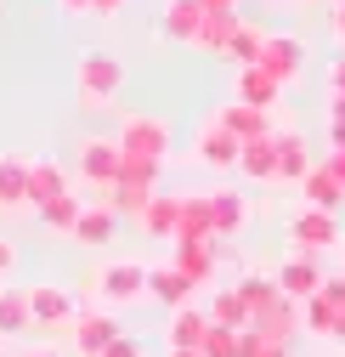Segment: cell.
<instances>
[{
    "label": "cell",
    "mask_w": 345,
    "mask_h": 357,
    "mask_svg": "<svg viewBox=\"0 0 345 357\" xmlns=\"http://www.w3.org/2000/svg\"><path fill=\"white\" fill-rule=\"evenodd\" d=\"M328 97H345V52L328 63Z\"/></svg>",
    "instance_id": "cell-38"
},
{
    "label": "cell",
    "mask_w": 345,
    "mask_h": 357,
    "mask_svg": "<svg viewBox=\"0 0 345 357\" xmlns=\"http://www.w3.org/2000/svg\"><path fill=\"white\" fill-rule=\"evenodd\" d=\"M328 6H345V0H328Z\"/></svg>",
    "instance_id": "cell-51"
},
{
    "label": "cell",
    "mask_w": 345,
    "mask_h": 357,
    "mask_svg": "<svg viewBox=\"0 0 345 357\" xmlns=\"http://www.w3.org/2000/svg\"><path fill=\"white\" fill-rule=\"evenodd\" d=\"M317 295H323L334 312H345V278H323V289H317Z\"/></svg>",
    "instance_id": "cell-37"
},
{
    "label": "cell",
    "mask_w": 345,
    "mask_h": 357,
    "mask_svg": "<svg viewBox=\"0 0 345 357\" xmlns=\"http://www.w3.org/2000/svg\"><path fill=\"white\" fill-rule=\"evenodd\" d=\"M102 357H147V346H142L136 335H119L113 346H102Z\"/></svg>",
    "instance_id": "cell-36"
},
{
    "label": "cell",
    "mask_w": 345,
    "mask_h": 357,
    "mask_svg": "<svg viewBox=\"0 0 345 357\" xmlns=\"http://www.w3.org/2000/svg\"><path fill=\"white\" fill-rule=\"evenodd\" d=\"M255 68L272 74L278 85H294L300 74H306V46H300L294 34H266V40H261V57H255Z\"/></svg>",
    "instance_id": "cell-7"
},
{
    "label": "cell",
    "mask_w": 345,
    "mask_h": 357,
    "mask_svg": "<svg viewBox=\"0 0 345 357\" xmlns=\"http://www.w3.org/2000/svg\"><path fill=\"white\" fill-rule=\"evenodd\" d=\"M23 301H29V324H40V329H68L79 312V301L63 284H34V289H23Z\"/></svg>",
    "instance_id": "cell-8"
},
{
    "label": "cell",
    "mask_w": 345,
    "mask_h": 357,
    "mask_svg": "<svg viewBox=\"0 0 345 357\" xmlns=\"http://www.w3.org/2000/svg\"><path fill=\"white\" fill-rule=\"evenodd\" d=\"M176 221H182V193H153L136 215V227L147 238H176Z\"/></svg>",
    "instance_id": "cell-18"
},
{
    "label": "cell",
    "mask_w": 345,
    "mask_h": 357,
    "mask_svg": "<svg viewBox=\"0 0 345 357\" xmlns=\"http://www.w3.org/2000/svg\"><path fill=\"white\" fill-rule=\"evenodd\" d=\"M113 148H119L125 159L164 165V159H170V148H176V137H170V125H164V119H153V114H125V119H119Z\"/></svg>",
    "instance_id": "cell-2"
},
{
    "label": "cell",
    "mask_w": 345,
    "mask_h": 357,
    "mask_svg": "<svg viewBox=\"0 0 345 357\" xmlns=\"http://www.w3.org/2000/svg\"><path fill=\"white\" fill-rule=\"evenodd\" d=\"M74 165H79V176H85V182H91V188L102 193V188H113V182H119V165H125V153L113 148V137H85Z\"/></svg>",
    "instance_id": "cell-9"
},
{
    "label": "cell",
    "mask_w": 345,
    "mask_h": 357,
    "mask_svg": "<svg viewBox=\"0 0 345 357\" xmlns=\"http://www.w3.org/2000/svg\"><path fill=\"white\" fill-rule=\"evenodd\" d=\"M91 295L113 312V306H131V301H147V266L142 261H108L91 273Z\"/></svg>",
    "instance_id": "cell-5"
},
{
    "label": "cell",
    "mask_w": 345,
    "mask_h": 357,
    "mask_svg": "<svg viewBox=\"0 0 345 357\" xmlns=\"http://www.w3.org/2000/svg\"><path fill=\"white\" fill-rule=\"evenodd\" d=\"M23 188H29V159L23 153H0V215L29 210L23 204Z\"/></svg>",
    "instance_id": "cell-21"
},
{
    "label": "cell",
    "mask_w": 345,
    "mask_h": 357,
    "mask_svg": "<svg viewBox=\"0 0 345 357\" xmlns=\"http://www.w3.org/2000/svg\"><path fill=\"white\" fill-rule=\"evenodd\" d=\"M159 170L164 165H147V159H125L119 165V182L113 188H102V210H113V215H142V204L159 193Z\"/></svg>",
    "instance_id": "cell-1"
},
{
    "label": "cell",
    "mask_w": 345,
    "mask_h": 357,
    "mask_svg": "<svg viewBox=\"0 0 345 357\" xmlns=\"http://www.w3.org/2000/svg\"><path fill=\"white\" fill-rule=\"evenodd\" d=\"M255 357H289V346H261Z\"/></svg>",
    "instance_id": "cell-49"
},
{
    "label": "cell",
    "mask_w": 345,
    "mask_h": 357,
    "mask_svg": "<svg viewBox=\"0 0 345 357\" xmlns=\"http://www.w3.org/2000/svg\"><path fill=\"white\" fill-rule=\"evenodd\" d=\"M12 266H17V250H12L6 238H0V278H6V273H12Z\"/></svg>",
    "instance_id": "cell-42"
},
{
    "label": "cell",
    "mask_w": 345,
    "mask_h": 357,
    "mask_svg": "<svg viewBox=\"0 0 345 357\" xmlns=\"http://www.w3.org/2000/svg\"><path fill=\"white\" fill-rule=\"evenodd\" d=\"M170 266L198 289V284H215V266H221V255H215V238H176V255H170Z\"/></svg>",
    "instance_id": "cell-11"
},
{
    "label": "cell",
    "mask_w": 345,
    "mask_h": 357,
    "mask_svg": "<svg viewBox=\"0 0 345 357\" xmlns=\"http://www.w3.org/2000/svg\"><path fill=\"white\" fill-rule=\"evenodd\" d=\"M198 357H238V329L209 324V329H204V340H198Z\"/></svg>",
    "instance_id": "cell-35"
},
{
    "label": "cell",
    "mask_w": 345,
    "mask_h": 357,
    "mask_svg": "<svg viewBox=\"0 0 345 357\" xmlns=\"http://www.w3.org/2000/svg\"><path fill=\"white\" fill-rule=\"evenodd\" d=\"M0 357H12V351H6V346H0Z\"/></svg>",
    "instance_id": "cell-52"
},
{
    "label": "cell",
    "mask_w": 345,
    "mask_h": 357,
    "mask_svg": "<svg viewBox=\"0 0 345 357\" xmlns=\"http://www.w3.org/2000/svg\"><path fill=\"white\" fill-rule=\"evenodd\" d=\"M209 119L221 125L238 148H243V142H261V137H272V130H278V125H272V114H261V108H243V102H227L221 114H209Z\"/></svg>",
    "instance_id": "cell-13"
},
{
    "label": "cell",
    "mask_w": 345,
    "mask_h": 357,
    "mask_svg": "<svg viewBox=\"0 0 345 357\" xmlns=\"http://www.w3.org/2000/svg\"><path fill=\"white\" fill-rule=\"evenodd\" d=\"M113 233H119V215H113V210H102V204H85V210H79V221H74V238H79L85 250H108V244H113Z\"/></svg>",
    "instance_id": "cell-20"
},
{
    "label": "cell",
    "mask_w": 345,
    "mask_h": 357,
    "mask_svg": "<svg viewBox=\"0 0 345 357\" xmlns=\"http://www.w3.org/2000/svg\"><path fill=\"white\" fill-rule=\"evenodd\" d=\"M57 193H68V176L57 159H29V188H23V204L40 210V204H51Z\"/></svg>",
    "instance_id": "cell-17"
},
{
    "label": "cell",
    "mask_w": 345,
    "mask_h": 357,
    "mask_svg": "<svg viewBox=\"0 0 345 357\" xmlns=\"http://www.w3.org/2000/svg\"><path fill=\"white\" fill-rule=\"evenodd\" d=\"M328 137H334V148L345 153V119H328Z\"/></svg>",
    "instance_id": "cell-45"
},
{
    "label": "cell",
    "mask_w": 345,
    "mask_h": 357,
    "mask_svg": "<svg viewBox=\"0 0 345 357\" xmlns=\"http://www.w3.org/2000/svg\"><path fill=\"white\" fill-rule=\"evenodd\" d=\"M204 318H209V324H221V329H249V312H243L238 289H215L209 306H204Z\"/></svg>",
    "instance_id": "cell-30"
},
{
    "label": "cell",
    "mask_w": 345,
    "mask_h": 357,
    "mask_svg": "<svg viewBox=\"0 0 345 357\" xmlns=\"http://www.w3.org/2000/svg\"><path fill=\"white\" fill-rule=\"evenodd\" d=\"M198 12H238V0H198Z\"/></svg>",
    "instance_id": "cell-44"
},
{
    "label": "cell",
    "mask_w": 345,
    "mask_h": 357,
    "mask_svg": "<svg viewBox=\"0 0 345 357\" xmlns=\"http://www.w3.org/2000/svg\"><path fill=\"white\" fill-rule=\"evenodd\" d=\"M0 6H6V0H0Z\"/></svg>",
    "instance_id": "cell-53"
},
{
    "label": "cell",
    "mask_w": 345,
    "mask_h": 357,
    "mask_svg": "<svg viewBox=\"0 0 345 357\" xmlns=\"http://www.w3.org/2000/svg\"><path fill=\"white\" fill-rule=\"evenodd\" d=\"M204 329H209L204 306H176V312H170V346H187V351H198Z\"/></svg>",
    "instance_id": "cell-28"
},
{
    "label": "cell",
    "mask_w": 345,
    "mask_h": 357,
    "mask_svg": "<svg viewBox=\"0 0 345 357\" xmlns=\"http://www.w3.org/2000/svg\"><path fill=\"white\" fill-rule=\"evenodd\" d=\"M125 329H119V318L108 306H79L74 312V324H68V340H74V351L79 357H102V346H113Z\"/></svg>",
    "instance_id": "cell-6"
},
{
    "label": "cell",
    "mask_w": 345,
    "mask_h": 357,
    "mask_svg": "<svg viewBox=\"0 0 345 357\" xmlns=\"http://www.w3.org/2000/svg\"><path fill=\"white\" fill-rule=\"evenodd\" d=\"M74 79H79V102L85 108H108L125 91V63L113 52H85L79 68H74Z\"/></svg>",
    "instance_id": "cell-3"
},
{
    "label": "cell",
    "mask_w": 345,
    "mask_h": 357,
    "mask_svg": "<svg viewBox=\"0 0 345 357\" xmlns=\"http://www.w3.org/2000/svg\"><path fill=\"white\" fill-rule=\"evenodd\" d=\"M328 34H334V46L345 52V6H334V12H328Z\"/></svg>",
    "instance_id": "cell-40"
},
{
    "label": "cell",
    "mask_w": 345,
    "mask_h": 357,
    "mask_svg": "<svg viewBox=\"0 0 345 357\" xmlns=\"http://www.w3.org/2000/svg\"><path fill=\"white\" fill-rule=\"evenodd\" d=\"M232 289H238V301H243V312H249V324H255V318H266V312L283 301L278 284H272V273H243Z\"/></svg>",
    "instance_id": "cell-22"
},
{
    "label": "cell",
    "mask_w": 345,
    "mask_h": 357,
    "mask_svg": "<svg viewBox=\"0 0 345 357\" xmlns=\"http://www.w3.org/2000/svg\"><path fill=\"white\" fill-rule=\"evenodd\" d=\"M125 6H131V0H91V12H97V17H119Z\"/></svg>",
    "instance_id": "cell-41"
},
{
    "label": "cell",
    "mask_w": 345,
    "mask_h": 357,
    "mask_svg": "<svg viewBox=\"0 0 345 357\" xmlns=\"http://www.w3.org/2000/svg\"><path fill=\"white\" fill-rule=\"evenodd\" d=\"M238 170L249 176V182H278V142H272V137L243 142V148H238Z\"/></svg>",
    "instance_id": "cell-26"
},
{
    "label": "cell",
    "mask_w": 345,
    "mask_h": 357,
    "mask_svg": "<svg viewBox=\"0 0 345 357\" xmlns=\"http://www.w3.org/2000/svg\"><path fill=\"white\" fill-rule=\"evenodd\" d=\"M147 301H159V306H170V312H176V306H193V284L176 273V266H147Z\"/></svg>",
    "instance_id": "cell-19"
},
{
    "label": "cell",
    "mask_w": 345,
    "mask_h": 357,
    "mask_svg": "<svg viewBox=\"0 0 345 357\" xmlns=\"http://www.w3.org/2000/svg\"><path fill=\"white\" fill-rule=\"evenodd\" d=\"M272 142H278V182L300 188V182H306V170H312V148H306V137H300V130H289V125H278Z\"/></svg>",
    "instance_id": "cell-15"
},
{
    "label": "cell",
    "mask_w": 345,
    "mask_h": 357,
    "mask_svg": "<svg viewBox=\"0 0 345 357\" xmlns=\"http://www.w3.org/2000/svg\"><path fill=\"white\" fill-rule=\"evenodd\" d=\"M204 204H209V233H215V238H232V233L249 227V199H243V193L215 188V193H204Z\"/></svg>",
    "instance_id": "cell-14"
},
{
    "label": "cell",
    "mask_w": 345,
    "mask_h": 357,
    "mask_svg": "<svg viewBox=\"0 0 345 357\" xmlns=\"http://www.w3.org/2000/svg\"><path fill=\"white\" fill-rule=\"evenodd\" d=\"M79 210H85V204H79L74 193H57L51 204H40L34 215H40V221H46V227H51V233H74V221H79Z\"/></svg>",
    "instance_id": "cell-33"
},
{
    "label": "cell",
    "mask_w": 345,
    "mask_h": 357,
    "mask_svg": "<svg viewBox=\"0 0 345 357\" xmlns=\"http://www.w3.org/2000/svg\"><path fill=\"white\" fill-rule=\"evenodd\" d=\"M323 278H328V273H323V261H312V255H289L278 273H272L278 295H283V301H294V306H300V301H312V295L323 289Z\"/></svg>",
    "instance_id": "cell-10"
},
{
    "label": "cell",
    "mask_w": 345,
    "mask_h": 357,
    "mask_svg": "<svg viewBox=\"0 0 345 357\" xmlns=\"http://www.w3.org/2000/svg\"><path fill=\"white\" fill-rule=\"evenodd\" d=\"M238 23H243L238 12H204V23H198V40H193V46H198V52H215V57H221Z\"/></svg>",
    "instance_id": "cell-27"
},
{
    "label": "cell",
    "mask_w": 345,
    "mask_h": 357,
    "mask_svg": "<svg viewBox=\"0 0 345 357\" xmlns=\"http://www.w3.org/2000/svg\"><path fill=\"white\" fill-rule=\"evenodd\" d=\"M283 238H289V250H294V255H312V261H323L328 250H339V244H345L339 221H334V215H323V210H294V215H289V227H283Z\"/></svg>",
    "instance_id": "cell-4"
},
{
    "label": "cell",
    "mask_w": 345,
    "mask_h": 357,
    "mask_svg": "<svg viewBox=\"0 0 345 357\" xmlns=\"http://www.w3.org/2000/svg\"><path fill=\"white\" fill-rule=\"evenodd\" d=\"M334 318H339V312L323 301V295H312V301H300V329H306V335H334Z\"/></svg>",
    "instance_id": "cell-34"
},
{
    "label": "cell",
    "mask_w": 345,
    "mask_h": 357,
    "mask_svg": "<svg viewBox=\"0 0 345 357\" xmlns=\"http://www.w3.org/2000/svg\"><path fill=\"white\" fill-rule=\"evenodd\" d=\"M17 357H63V346H23Z\"/></svg>",
    "instance_id": "cell-43"
},
{
    "label": "cell",
    "mask_w": 345,
    "mask_h": 357,
    "mask_svg": "<svg viewBox=\"0 0 345 357\" xmlns=\"http://www.w3.org/2000/svg\"><path fill=\"white\" fill-rule=\"evenodd\" d=\"M323 170H328V176H334V182H339V193H345V153H339V148H334V153H328V159H323Z\"/></svg>",
    "instance_id": "cell-39"
},
{
    "label": "cell",
    "mask_w": 345,
    "mask_h": 357,
    "mask_svg": "<svg viewBox=\"0 0 345 357\" xmlns=\"http://www.w3.org/2000/svg\"><path fill=\"white\" fill-rule=\"evenodd\" d=\"M328 119H345V97H328Z\"/></svg>",
    "instance_id": "cell-48"
},
{
    "label": "cell",
    "mask_w": 345,
    "mask_h": 357,
    "mask_svg": "<svg viewBox=\"0 0 345 357\" xmlns=\"http://www.w3.org/2000/svg\"><path fill=\"white\" fill-rule=\"evenodd\" d=\"M261 40H266V29H255V23H238V29H232V40H227V52H221V57H232L238 68H249L255 57H261Z\"/></svg>",
    "instance_id": "cell-32"
},
{
    "label": "cell",
    "mask_w": 345,
    "mask_h": 357,
    "mask_svg": "<svg viewBox=\"0 0 345 357\" xmlns=\"http://www.w3.org/2000/svg\"><path fill=\"white\" fill-rule=\"evenodd\" d=\"M249 329L261 335L266 346H289V340L300 335V306H294V301H278V306L266 312V318H255Z\"/></svg>",
    "instance_id": "cell-23"
},
{
    "label": "cell",
    "mask_w": 345,
    "mask_h": 357,
    "mask_svg": "<svg viewBox=\"0 0 345 357\" xmlns=\"http://www.w3.org/2000/svg\"><path fill=\"white\" fill-rule=\"evenodd\" d=\"M300 199H306V210H323V215L345 210V193H339V182H334L323 165H312V170H306V182H300Z\"/></svg>",
    "instance_id": "cell-24"
},
{
    "label": "cell",
    "mask_w": 345,
    "mask_h": 357,
    "mask_svg": "<svg viewBox=\"0 0 345 357\" xmlns=\"http://www.w3.org/2000/svg\"><path fill=\"white\" fill-rule=\"evenodd\" d=\"M193 159L209 165V170H238V142H232L215 119H204V125H198V137H193Z\"/></svg>",
    "instance_id": "cell-16"
},
{
    "label": "cell",
    "mask_w": 345,
    "mask_h": 357,
    "mask_svg": "<svg viewBox=\"0 0 345 357\" xmlns=\"http://www.w3.org/2000/svg\"><path fill=\"white\" fill-rule=\"evenodd\" d=\"M176 238H215V233H209V204H204V193H182ZM176 238H170V244H176Z\"/></svg>",
    "instance_id": "cell-29"
},
{
    "label": "cell",
    "mask_w": 345,
    "mask_h": 357,
    "mask_svg": "<svg viewBox=\"0 0 345 357\" xmlns=\"http://www.w3.org/2000/svg\"><path fill=\"white\" fill-rule=\"evenodd\" d=\"M334 346H345V312H339V318H334V335H328Z\"/></svg>",
    "instance_id": "cell-47"
},
{
    "label": "cell",
    "mask_w": 345,
    "mask_h": 357,
    "mask_svg": "<svg viewBox=\"0 0 345 357\" xmlns=\"http://www.w3.org/2000/svg\"><path fill=\"white\" fill-rule=\"evenodd\" d=\"M29 329V301H23V289H6L0 284V340H12V335H23Z\"/></svg>",
    "instance_id": "cell-31"
},
{
    "label": "cell",
    "mask_w": 345,
    "mask_h": 357,
    "mask_svg": "<svg viewBox=\"0 0 345 357\" xmlns=\"http://www.w3.org/2000/svg\"><path fill=\"white\" fill-rule=\"evenodd\" d=\"M278 97H283V85H278L272 74H261L255 63L232 74V102H243V108H261V114H278Z\"/></svg>",
    "instance_id": "cell-12"
},
{
    "label": "cell",
    "mask_w": 345,
    "mask_h": 357,
    "mask_svg": "<svg viewBox=\"0 0 345 357\" xmlns=\"http://www.w3.org/2000/svg\"><path fill=\"white\" fill-rule=\"evenodd\" d=\"M198 23H204L198 0H164V12H159V29H164L170 40H182V46L198 40Z\"/></svg>",
    "instance_id": "cell-25"
},
{
    "label": "cell",
    "mask_w": 345,
    "mask_h": 357,
    "mask_svg": "<svg viewBox=\"0 0 345 357\" xmlns=\"http://www.w3.org/2000/svg\"><path fill=\"white\" fill-rule=\"evenodd\" d=\"M164 357H198V351H187V346H170V351H164Z\"/></svg>",
    "instance_id": "cell-50"
},
{
    "label": "cell",
    "mask_w": 345,
    "mask_h": 357,
    "mask_svg": "<svg viewBox=\"0 0 345 357\" xmlns=\"http://www.w3.org/2000/svg\"><path fill=\"white\" fill-rule=\"evenodd\" d=\"M57 6H63V12H74V17H85V12H91V0H57Z\"/></svg>",
    "instance_id": "cell-46"
}]
</instances>
